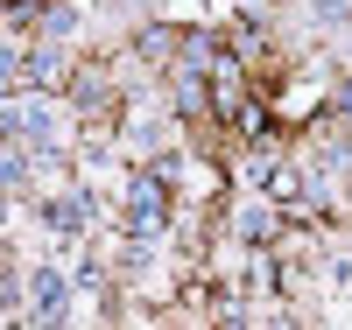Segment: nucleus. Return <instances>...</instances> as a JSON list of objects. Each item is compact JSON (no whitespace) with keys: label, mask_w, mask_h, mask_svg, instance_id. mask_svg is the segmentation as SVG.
<instances>
[{"label":"nucleus","mask_w":352,"mask_h":330,"mask_svg":"<svg viewBox=\"0 0 352 330\" xmlns=\"http://www.w3.org/2000/svg\"><path fill=\"white\" fill-rule=\"evenodd\" d=\"M134 218H141V232L162 225V176H134Z\"/></svg>","instance_id":"nucleus-1"},{"label":"nucleus","mask_w":352,"mask_h":330,"mask_svg":"<svg viewBox=\"0 0 352 330\" xmlns=\"http://www.w3.org/2000/svg\"><path fill=\"white\" fill-rule=\"evenodd\" d=\"M36 303H43V316H56V309H64V281L43 274V281H36Z\"/></svg>","instance_id":"nucleus-2"}]
</instances>
